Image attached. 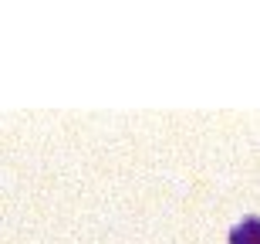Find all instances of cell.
Returning <instances> with one entry per match:
<instances>
[{"label": "cell", "instance_id": "6da1fadb", "mask_svg": "<svg viewBox=\"0 0 260 244\" xmlns=\"http://www.w3.org/2000/svg\"><path fill=\"white\" fill-rule=\"evenodd\" d=\"M230 244H260V217L250 214L230 227Z\"/></svg>", "mask_w": 260, "mask_h": 244}]
</instances>
